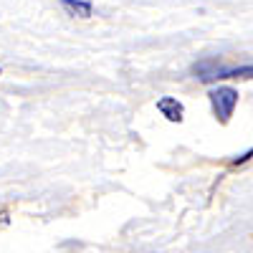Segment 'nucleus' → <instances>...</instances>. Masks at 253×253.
Instances as JSON below:
<instances>
[{
    "instance_id": "obj_1",
    "label": "nucleus",
    "mask_w": 253,
    "mask_h": 253,
    "mask_svg": "<svg viewBox=\"0 0 253 253\" xmlns=\"http://www.w3.org/2000/svg\"><path fill=\"white\" fill-rule=\"evenodd\" d=\"M193 74L198 81L203 84H213V81H225V79H238V81H248L253 79V63H243V66H228L223 63V58H203L193 66Z\"/></svg>"
},
{
    "instance_id": "obj_2",
    "label": "nucleus",
    "mask_w": 253,
    "mask_h": 253,
    "mask_svg": "<svg viewBox=\"0 0 253 253\" xmlns=\"http://www.w3.org/2000/svg\"><path fill=\"white\" fill-rule=\"evenodd\" d=\"M208 101L213 107V114L220 124H228L233 117L236 107H238V91L233 86H218L208 91Z\"/></svg>"
},
{
    "instance_id": "obj_3",
    "label": "nucleus",
    "mask_w": 253,
    "mask_h": 253,
    "mask_svg": "<svg viewBox=\"0 0 253 253\" xmlns=\"http://www.w3.org/2000/svg\"><path fill=\"white\" fill-rule=\"evenodd\" d=\"M157 112L167 119V122H182L185 119V104L177 96H162L157 99Z\"/></svg>"
},
{
    "instance_id": "obj_4",
    "label": "nucleus",
    "mask_w": 253,
    "mask_h": 253,
    "mask_svg": "<svg viewBox=\"0 0 253 253\" xmlns=\"http://www.w3.org/2000/svg\"><path fill=\"white\" fill-rule=\"evenodd\" d=\"M58 3L74 18H91L94 15V3L91 0H58Z\"/></svg>"
},
{
    "instance_id": "obj_5",
    "label": "nucleus",
    "mask_w": 253,
    "mask_h": 253,
    "mask_svg": "<svg viewBox=\"0 0 253 253\" xmlns=\"http://www.w3.org/2000/svg\"><path fill=\"white\" fill-rule=\"evenodd\" d=\"M248 160H253V147H251V150H248V152H243V155H238L236 160H230V165H233V167H238V165H246Z\"/></svg>"
},
{
    "instance_id": "obj_6",
    "label": "nucleus",
    "mask_w": 253,
    "mask_h": 253,
    "mask_svg": "<svg viewBox=\"0 0 253 253\" xmlns=\"http://www.w3.org/2000/svg\"><path fill=\"white\" fill-rule=\"evenodd\" d=\"M0 74H3V69H0Z\"/></svg>"
}]
</instances>
